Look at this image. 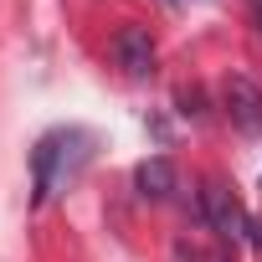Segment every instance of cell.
<instances>
[{"instance_id": "obj_1", "label": "cell", "mask_w": 262, "mask_h": 262, "mask_svg": "<svg viewBox=\"0 0 262 262\" xmlns=\"http://www.w3.org/2000/svg\"><path fill=\"white\" fill-rule=\"evenodd\" d=\"M221 103H226V118L242 128V134H262V88L247 72H231L221 82Z\"/></svg>"}, {"instance_id": "obj_2", "label": "cell", "mask_w": 262, "mask_h": 262, "mask_svg": "<svg viewBox=\"0 0 262 262\" xmlns=\"http://www.w3.org/2000/svg\"><path fill=\"white\" fill-rule=\"evenodd\" d=\"M201 211H206V221H211L221 236H231V242L247 236V211L236 206V195H231L221 180H206V185H201Z\"/></svg>"}, {"instance_id": "obj_3", "label": "cell", "mask_w": 262, "mask_h": 262, "mask_svg": "<svg viewBox=\"0 0 262 262\" xmlns=\"http://www.w3.org/2000/svg\"><path fill=\"white\" fill-rule=\"evenodd\" d=\"M113 57H118V67H123L128 77H149V72H155V41H149V31L123 26V31L113 36Z\"/></svg>"}, {"instance_id": "obj_4", "label": "cell", "mask_w": 262, "mask_h": 262, "mask_svg": "<svg viewBox=\"0 0 262 262\" xmlns=\"http://www.w3.org/2000/svg\"><path fill=\"white\" fill-rule=\"evenodd\" d=\"M134 185H139L144 201H170V195H175V165H170L165 155H155V160H144V165L134 170Z\"/></svg>"}, {"instance_id": "obj_5", "label": "cell", "mask_w": 262, "mask_h": 262, "mask_svg": "<svg viewBox=\"0 0 262 262\" xmlns=\"http://www.w3.org/2000/svg\"><path fill=\"white\" fill-rule=\"evenodd\" d=\"M247 242L262 252V221H257V216H247Z\"/></svg>"}, {"instance_id": "obj_6", "label": "cell", "mask_w": 262, "mask_h": 262, "mask_svg": "<svg viewBox=\"0 0 262 262\" xmlns=\"http://www.w3.org/2000/svg\"><path fill=\"white\" fill-rule=\"evenodd\" d=\"M252 21H257V31H262V0H252Z\"/></svg>"}, {"instance_id": "obj_7", "label": "cell", "mask_w": 262, "mask_h": 262, "mask_svg": "<svg viewBox=\"0 0 262 262\" xmlns=\"http://www.w3.org/2000/svg\"><path fill=\"white\" fill-rule=\"evenodd\" d=\"M190 262H231V257H201V252H190Z\"/></svg>"}]
</instances>
